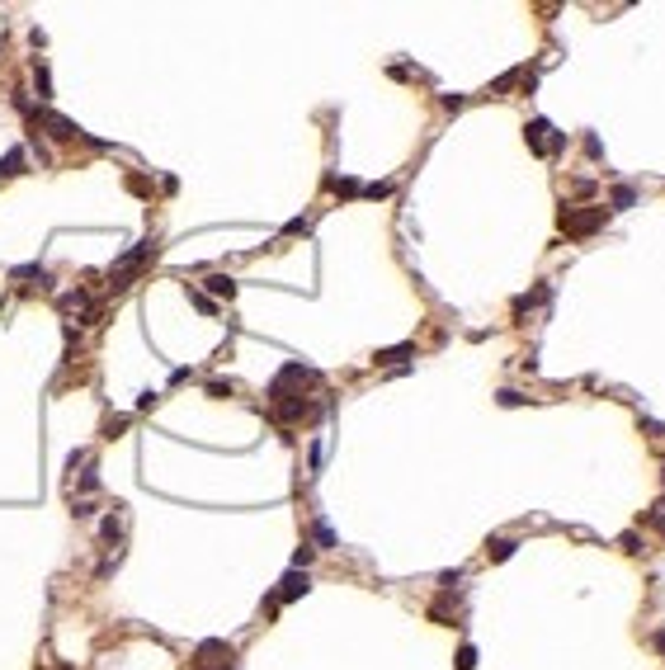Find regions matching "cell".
Segmentation results:
<instances>
[{
    "mask_svg": "<svg viewBox=\"0 0 665 670\" xmlns=\"http://www.w3.org/2000/svg\"><path fill=\"white\" fill-rule=\"evenodd\" d=\"M128 189H133V194H142V198L151 194V185H147V175H128Z\"/></svg>",
    "mask_w": 665,
    "mask_h": 670,
    "instance_id": "cell-21",
    "label": "cell"
},
{
    "mask_svg": "<svg viewBox=\"0 0 665 670\" xmlns=\"http://www.w3.org/2000/svg\"><path fill=\"white\" fill-rule=\"evenodd\" d=\"M232 392H236V387H232V382H222V378H213V382H208V397H217V402H227Z\"/></svg>",
    "mask_w": 665,
    "mask_h": 670,
    "instance_id": "cell-16",
    "label": "cell"
},
{
    "mask_svg": "<svg viewBox=\"0 0 665 670\" xmlns=\"http://www.w3.org/2000/svg\"><path fill=\"white\" fill-rule=\"evenodd\" d=\"M100 529H104V538H118V534H123V514H109Z\"/></svg>",
    "mask_w": 665,
    "mask_h": 670,
    "instance_id": "cell-18",
    "label": "cell"
},
{
    "mask_svg": "<svg viewBox=\"0 0 665 670\" xmlns=\"http://www.w3.org/2000/svg\"><path fill=\"white\" fill-rule=\"evenodd\" d=\"M646 519H651V524H656V529H661V534H665V501H656V505H651V514H646Z\"/></svg>",
    "mask_w": 665,
    "mask_h": 670,
    "instance_id": "cell-22",
    "label": "cell"
},
{
    "mask_svg": "<svg viewBox=\"0 0 665 670\" xmlns=\"http://www.w3.org/2000/svg\"><path fill=\"white\" fill-rule=\"evenodd\" d=\"M656 651H661V656H665V633H661V638H656Z\"/></svg>",
    "mask_w": 665,
    "mask_h": 670,
    "instance_id": "cell-27",
    "label": "cell"
},
{
    "mask_svg": "<svg viewBox=\"0 0 665 670\" xmlns=\"http://www.w3.org/2000/svg\"><path fill=\"white\" fill-rule=\"evenodd\" d=\"M208 293L213 297H236V283H232L227 274H213V279H208Z\"/></svg>",
    "mask_w": 665,
    "mask_h": 670,
    "instance_id": "cell-10",
    "label": "cell"
},
{
    "mask_svg": "<svg viewBox=\"0 0 665 670\" xmlns=\"http://www.w3.org/2000/svg\"><path fill=\"white\" fill-rule=\"evenodd\" d=\"M500 406H524V397H519V392H509V387H505V392H500Z\"/></svg>",
    "mask_w": 665,
    "mask_h": 670,
    "instance_id": "cell-26",
    "label": "cell"
},
{
    "mask_svg": "<svg viewBox=\"0 0 665 670\" xmlns=\"http://www.w3.org/2000/svg\"><path fill=\"white\" fill-rule=\"evenodd\" d=\"M15 279H38V283H48V274H43L38 265H19V269H15Z\"/></svg>",
    "mask_w": 665,
    "mask_h": 670,
    "instance_id": "cell-17",
    "label": "cell"
},
{
    "mask_svg": "<svg viewBox=\"0 0 665 670\" xmlns=\"http://www.w3.org/2000/svg\"><path fill=\"white\" fill-rule=\"evenodd\" d=\"M364 194H368V198H387V194H392V185H382V180H377V185H364Z\"/></svg>",
    "mask_w": 665,
    "mask_h": 670,
    "instance_id": "cell-23",
    "label": "cell"
},
{
    "mask_svg": "<svg viewBox=\"0 0 665 670\" xmlns=\"http://www.w3.org/2000/svg\"><path fill=\"white\" fill-rule=\"evenodd\" d=\"M547 133H552V123H547V118H533L529 128H524V137H529V147L538 151V156H547V147H552V137H547Z\"/></svg>",
    "mask_w": 665,
    "mask_h": 670,
    "instance_id": "cell-6",
    "label": "cell"
},
{
    "mask_svg": "<svg viewBox=\"0 0 665 670\" xmlns=\"http://www.w3.org/2000/svg\"><path fill=\"white\" fill-rule=\"evenodd\" d=\"M514 548H519L514 538H491V543H486V557H491V562H505V557H514Z\"/></svg>",
    "mask_w": 665,
    "mask_h": 670,
    "instance_id": "cell-8",
    "label": "cell"
},
{
    "mask_svg": "<svg viewBox=\"0 0 665 670\" xmlns=\"http://www.w3.org/2000/svg\"><path fill=\"white\" fill-rule=\"evenodd\" d=\"M415 354V345H397V349H382L377 354V364H401V359H411Z\"/></svg>",
    "mask_w": 665,
    "mask_h": 670,
    "instance_id": "cell-12",
    "label": "cell"
},
{
    "mask_svg": "<svg viewBox=\"0 0 665 670\" xmlns=\"http://www.w3.org/2000/svg\"><path fill=\"white\" fill-rule=\"evenodd\" d=\"M307 227H312V222H307V217H293V222H288V227H283V232H288V236H297V232H307Z\"/></svg>",
    "mask_w": 665,
    "mask_h": 670,
    "instance_id": "cell-24",
    "label": "cell"
},
{
    "mask_svg": "<svg viewBox=\"0 0 665 670\" xmlns=\"http://www.w3.org/2000/svg\"><path fill=\"white\" fill-rule=\"evenodd\" d=\"M71 514H76V519H90V514H95V505H90V501H76V510H71Z\"/></svg>",
    "mask_w": 665,
    "mask_h": 670,
    "instance_id": "cell-25",
    "label": "cell"
},
{
    "mask_svg": "<svg viewBox=\"0 0 665 670\" xmlns=\"http://www.w3.org/2000/svg\"><path fill=\"white\" fill-rule=\"evenodd\" d=\"M307 590H312V576H307V571H288V576L279 581V590H274V599H269L265 609H269V614H274L279 604H288V599H297V595H307Z\"/></svg>",
    "mask_w": 665,
    "mask_h": 670,
    "instance_id": "cell-3",
    "label": "cell"
},
{
    "mask_svg": "<svg viewBox=\"0 0 665 670\" xmlns=\"http://www.w3.org/2000/svg\"><path fill=\"white\" fill-rule=\"evenodd\" d=\"M458 670H477V646H458Z\"/></svg>",
    "mask_w": 665,
    "mask_h": 670,
    "instance_id": "cell-14",
    "label": "cell"
},
{
    "mask_svg": "<svg viewBox=\"0 0 665 670\" xmlns=\"http://www.w3.org/2000/svg\"><path fill=\"white\" fill-rule=\"evenodd\" d=\"M633 203H637V189H633V185L613 189V208H633Z\"/></svg>",
    "mask_w": 665,
    "mask_h": 670,
    "instance_id": "cell-13",
    "label": "cell"
},
{
    "mask_svg": "<svg viewBox=\"0 0 665 670\" xmlns=\"http://www.w3.org/2000/svg\"><path fill=\"white\" fill-rule=\"evenodd\" d=\"M232 661H236V651L222 642V638H208V642L194 646V666L198 670H232Z\"/></svg>",
    "mask_w": 665,
    "mask_h": 670,
    "instance_id": "cell-1",
    "label": "cell"
},
{
    "mask_svg": "<svg viewBox=\"0 0 665 670\" xmlns=\"http://www.w3.org/2000/svg\"><path fill=\"white\" fill-rule=\"evenodd\" d=\"M317 543L321 548H335V529L330 524H317Z\"/></svg>",
    "mask_w": 665,
    "mask_h": 670,
    "instance_id": "cell-20",
    "label": "cell"
},
{
    "mask_svg": "<svg viewBox=\"0 0 665 670\" xmlns=\"http://www.w3.org/2000/svg\"><path fill=\"white\" fill-rule=\"evenodd\" d=\"M19 165H24V147L5 151V161H0V175H19Z\"/></svg>",
    "mask_w": 665,
    "mask_h": 670,
    "instance_id": "cell-11",
    "label": "cell"
},
{
    "mask_svg": "<svg viewBox=\"0 0 665 670\" xmlns=\"http://www.w3.org/2000/svg\"><path fill=\"white\" fill-rule=\"evenodd\" d=\"M538 302H547V288H543V283H538V288H533V293L514 297V317H524V312H529V307H538Z\"/></svg>",
    "mask_w": 665,
    "mask_h": 670,
    "instance_id": "cell-9",
    "label": "cell"
},
{
    "mask_svg": "<svg viewBox=\"0 0 665 670\" xmlns=\"http://www.w3.org/2000/svg\"><path fill=\"white\" fill-rule=\"evenodd\" d=\"M24 109H28V104H24ZM28 118H33V123H43V128H53L57 142H76V137H85L76 123H71V118H62V113H48V109H28Z\"/></svg>",
    "mask_w": 665,
    "mask_h": 670,
    "instance_id": "cell-4",
    "label": "cell"
},
{
    "mask_svg": "<svg viewBox=\"0 0 665 670\" xmlns=\"http://www.w3.org/2000/svg\"><path fill=\"white\" fill-rule=\"evenodd\" d=\"M330 189H335V194H345V198L364 194V185H359V180H330Z\"/></svg>",
    "mask_w": 665,
    "mask_h": 670,
    "instance_id": "cell-15",
    "label": "cell"
},
{
    "mask_svg": "<svg viewBox=\"0 0 665 670\" xmlns=\"http://www.w3.org/2000/svg\"><path fill=\"white\" fill-rule=\"evenodd\" d=\"M123 429H128V416H113V420H109V425H104V434H109V439H118Z\"/></svg>",
    "mask_w": 665,
    "mask_h": 670,
    "instance_id": "cell-19",
    "label": "cell"
},
{
    "mask_svg": "<svg viewBox=\"0 0 665 670\" xmlns=\"http://www.w3.org/2000/svg\"><path fill=\"white\" fill-rule=\"evenodd\" d=\"M57 670H71V666H57Z\"/></svg>",
    "mask_w": 665,
    "mask_h": 670,
    "instance_id": "cell-28",
    "label": "cell"
},
{
    "mask_svg": "<svg viewBox=\"0 0 665 670\" xmlns=\"http://www.w3.org/2000/svg\"><path fill=\"white\" fill-rule=\"evenodd\" d=\"M274 416L279 420H312L317 416V402L312 397H283V402L274 406Z\"/></svg>",
    "mask_w": 665,
    "mask_h": 670,
    "instance_id": "cell-5",
    "label": "cell"
},
{
    "mask_svg": "<svg viewBox=\"0 0 665 670\" xmlns=\"http://www.w3.org/2000/svg\"><path fill=\"white\" fill-rule=\"evenodd\" d=\"M33 85H38V100H53V71L33 57Z\"/></svg>",
    "mask_w": 665,
    "mask_h": 670,
    "instance_id": "cell-7",
    "label": "cell"
},
{
    "mask_svg": "<svg viewBox=\"0 0 665 670\" xmlns=\"http://www.w3.org/2000/svg\"><path fill=\"white\" fill-rule=\"evenodd\" d=\"M594 227H604V208H590V213L561 208V232H566V236H590Z\"/></svg>",
    "mask_w": 665,
    "mask_h": 670,
    "instance_id": "cell-2",
    "label": "cell"
}]
</instances>
